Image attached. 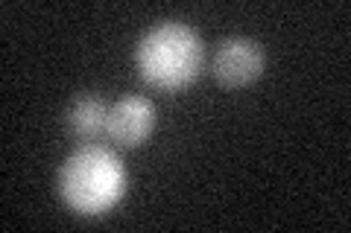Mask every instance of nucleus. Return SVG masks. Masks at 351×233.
<instances>
[{
  "mask_svg": "<svg viewBox=\"0 0 351 233\" xmlns=\"http://www.w3.org/2000/svg\"><path fill=\"white\" fill-rule=\"evenodd\" d=\"M205 64V44L182 20H161L141 36L135 47V68L141 79L158 91H182Z\"/></svg>",
  "mask_w": 351,
  "mask_h": 233,
  "instance_id": "obj_1",
  "label": "nucleus"
},
{
  "mask_svg": "<svg viewBox=\"0 0 351 233\" xmlns=\"http://www.w3.org/2000/svg\"><path fill=\"white\" fill-rule=\"evenodd\" d=\"M211 70L217 76V82H223L228 87H243L249 82H255L263 70V50L255 38L246 36H232L223 38L214 53Z\"/></svg>",
  "mask_w": 351,
  "mask_h": 233,
  "instance_id": "obj_3",
  "label": "nucleus"
},
{
  "mask_svg": "<svg viewBox=\"0 0 351 233\" xmlns=\"http://www.w3.org/2000/svg\"><path fill=\"white\" fill-rule=\"evenodd\" d=\"M156 128V105L147 96L126 94L117 102L108 105V120H106V135L112 137L117 146L135 149L141 146Z\"/></svg>",
  "mask_w": 351,
  "mask_h": 233,
  "instance_id": "obj_4",
  "label": "nucleus"
},
{
  "mask_svg": "<svg viewBox=\"0 0 351 233\" xmlns=\"http://www.w3.org/2000/svg\"><path fill=\"white\" fill-rule=\"evenodd\" d=\"M126 193V166L108 146L85 143L59 169V195L73 213H108Z\"/></svg>",
  "mask_w": 351,
  "mask_h": 233,
  "instance_id": "obj_2",
  "label": "nucleus"
},
{
  "mask_svg": "<svg viewBox=\"0 0 351 233\" xmlns=\"http://www.w3.org/2000/svg\"><path fill=\"white\" fill-rule=\"evenodd\" d=\"M68 131L76 140H94L106 131L108 105L97 94H80L68 108Z\"/></svg>",
  "mask_w": 351,
  "mask_h": 233,
  "instance_id": "obj_5",
  "label": "nucleus"
}]
</instances>
